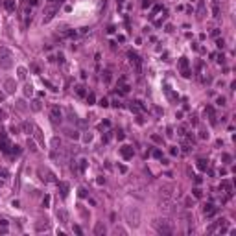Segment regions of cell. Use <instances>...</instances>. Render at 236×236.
I'll return each instance as SVG.
<instances>
[{
    "label": "cell",
    "mask_w": 236,
    "mask_h": 236,
    "mask_svg": "<svg viewBox=\"0 0 236 236\" xmlns=\"http://www.w3.org/2000/svg\"><path fill=\"white\" fill-rule=\"evenodd\" d=\"M30 4H32V6H37V4H39V0H30Z\"/></svg>",
    "instance_id": "obj_43"
},
{
    "label": "cell",
    "mask_w": 236,
    "mask_h": 236,
    "mask_svg": "<svg viewBox=\"0 0 236 236\" xmlns=\"http://www.w3.org/2000/svg\"><path fill=\"white\" fill-rule=\"evenodd\" d=\"M116 2H118V4H122V2H124V0H116Z\"/></svg>",
    "instance_id": "obj_44"
},
{
    "label": "cell",
    "mask_w": 236,
    "mask_h": 236,
    "mask_svg": "<svg viewBox=\"0 0 236 236\" xmlns=\"http://www.w3.org/2000/svg\"><path fill=\"white\" fill-rule=\"evenodd\" d=\"M57 61H59V63H63V61H65V55H63V54H59V55H57Z\"/></svg>",
    "instance_id": "obj_38"
},
{
    "label": "cell",
    "mask_w": 236,
    "mask_h": 236,
    "mask_svg": "<svg viewBox=\"0 0 236 236\" xmlns=\"http://www.w3.org/2000/svg\"><path fill=\"white\" fill-rule=\"evenodd\" d=\"M113 105H114V107H116V109H120V107H122V103H120V102H118V100H116V102H113Z\"/></svg>",
    "instance_id": "obj_39"
},
{
    "label": "cell",
    "mask_w": 236,
    "mask_h": 236,
    "mask_svg": "<svg viewBox=\"0 0 236 236\" xmlns=\"http://www.w3.org/2000/svg\"><path fill=\"white\" fill-rule=\"evenodd\" d=\"M9 148H11V144H9V140H8V137H6V133H4V131H0V149H2L4 153H9Z\"/></svg>",
    "instance_id": "obj_1"
},
{
    "label": "cell",
    "mask_w": 236,
    "mask_h": 236,
    "mask_svg": "<svg viewBox=\"0 0 236 236\" xmlns=\"http://www.w3.org/2000/svg\"><path fill=\"white\" fill-rule=\"evenodd\" d=\"M100 105H102V107H109V100H107V98H102V100H100Z\"/></svg>",
    "instance_id": "obj_30"
},
{
    "label": "cell",
    "mask_w": 236,
    "mask_h": 236,
    "mask_svg": "<svg viewBox=\"0 0 236 236\" xmlns=\"http://www.w3.org/2000/svg\"><path fill=\"white\" fill-rule=\"evenodd\" d=\"M116 137H118V140H124V138H125V135H124L122 131H118V135H116Z\"/></svg>",
    "instance_id": "obj_36"
},
{
    "label": "cell",
    "mask_w": 236,
    "mask_h": 236,
    "mask_svg": "<svg viewBox=\"0 0 236 236\" xmlns=\"http://www.w3.org/2000/svg\"><path fill=\"white\" fill-rule=\"evenodd\" d=\"M102 77H103V81H105V83H109V81H111V72H109V70H105Z\"/></svg>",
    "instance_id": "obj_19"
},
{
    "label": "cell",
    "mask_w": 236,
    "mask_h": 236,
    "mask_svg": "<svg viewBox=\"0 0 236 236\" xmlns=\"http://www.w3.org/2000/svg\"><path fill=\"white\" fill-rule=\"evenodd\" d=\"M80 170H81V172H85V170H87V161H85V159H81V161H80Z\"/></svg>",
    "instance_id": "obj_26"
},
{
    "label": "cell",
    "mask_w": 236,
    "mask_h": 236,
    "mask_svg": "<svg viewBox=\"0 0 236 236\" xmlns=\"http://www.w3.org/2000/svg\"><path fill=\"white\" fill-rule=\"evenodd\" d=\"M57 218H61V223H66V221H68V218H66V212H65L63 208H59V210H57Z\"/></svg>",
    "instance_id": "obj_14"
},
{
    "label": "cell",
    "mask_w": 236,
    "mask_h": 236,
    "mask_svg": "<svg viewBox=\"0 0 236 236\" xmlns=\"http://www.w3.org/2000/svg\"><path fill=\"white\" fill-rule=\"evenodd\" d=\"M129 109H131L133 113H140V111H146V105H144L142 102H131Z\"/></svg>",
    "instance_id": "obj_6"
},
{
    "label": "cell",
    "mask_w": 236,
    "mask_h": 236,
    "mask_svg": "<svg viewBox=\"0 0 236 236\" xmlns=\"http://www.w3.org/2000/svg\"><path fill=\"white\" fill-rule=\"evenodd\" d=\"M192 194H194V197H201V196H203V190H201V188H194Z\"/></svg>",
    "instance_id": "obj_23"
},
{
    "label": "cell",
    "mask_w": 236,
    "mask_h": 236,
    "mask_svg": "<svg viewBox=\"0 0 236 236\" xmlns=\"http://www.w3.org/2000/svg\"><path fill=\"white\" fill-rule=\"evenodd\" d=\"M59 188H61V196L66 197V196H68V185H66V183H59Z\"/></svg>",
    "instance_id": "obj_13"
},
{
    "label": "cell",
    "mask_w": 236,
    "mask_h": 236,
    "mask_svg": "<svg viewBox=\"0 0 236 236\" xmlns=\"http://www.w3.org/2000/svg\"><path fill=\"white\" fill-rule=\"evenodd\" d=\"M17 72H19V77H20V80H24V77H26V68H24V66H20Z\"/></svg>",
    "instance_id": "obj_21"
},
{
    "label": "cell",
    "mask_w": 236,
    "mask_h": 236,
    "mask_svg": "<svg viewBox=\"0 0 236 236\" xmlns=\"http://www.w3.org/2000/svg\"><path fill=\"white\" fill-rule=\"evenodd\" d=\"M52 118L57 122V120H61V109L59 107H52Z\"/></svg>",
    "instance_id": "obj_10"
},
{
    "label": "cell",
    "mask_w": 236,
    "mask_h": 236,
    "mask_svg": "<svg viewBox=\"0 0 236 236\" xmlns=\"http://www.w3.org/2000/svg\"><path fill=\"white\" fill-rule=\"evenodd\" d=\"M94 102H96V96H94V94H92V92H91V94H89V96H87V103H89V105H92V103H94Z\"/></svg>",
    "instance_id": "obj_22"
},
{
    "label": "cell",
    "mask_w": 236,
    "mask_h": 236,
    "mask_svg": "<svg viewBox=\"0 0 236 236\" xmlns=\"http://www.w3.org/2000/svg\"><path fill=\"white\" fill-rule=\"evenodd\" d=\"M155 227H157V230L162 232V234H170V232H172V229H170L164 221H162V223H161V221H157V223H155Z\"/></svg>",
    "instance_id": "obj_7"
},
{
    "label": "cell",
    "mask_w": 236,
    "mask_h": 236,
    "mask_svg": "<svg viewBox=\"0 0 236 236\" xmlns=\"http://www.w3.org/2000/svg\"><path fill=\"white\" fill-rule=\"evenodd\" d=\"M212 17L214 19L219 17V0H212Z\"/></svg>",
    "instance_id": "obj_8"
},
{
    "label": "cell",
    "mask_w": 236,
    "mask_h": 236,
    "mask_svg": "<svg viewBox=\"0 0 236 236\" xmlns=\"http://www.w3.org/2000/svg\"><path fill=\"white\" fill-rule=\"evenodd\" d=\"M80 196L85 197V196H87V190H85V188H80Z\"/></svg>",
    "instance_id": "obj_37"
},
{
    "label": "cell",
    "mask_w": 236,
    "mask_h": 236,
    "mask_svg": "<svg viewBox=\"0 0 236 236\" xmlns=\"http://www.w3.org/2000/svg\"><path fill=\"white\" fill-rule=\"evenodd\" d=\"M166 137H174V129H172V127L166 129Z\"/></svg>",
    "instance_id": "obj_35"
},
{
    "label": "cell",
    "mask_w": 236,
    "mask_h": 236,
    "mask_svg": "<svg viewBox=\"0 0 236 236\" xmlns=\"http://www.w3.org/2000/svg\"><path fill=\"white\" fill-rule=\"evenodd\" d=\"M179 68H181V72L188 70V59L186 57H179Z\"/></svg>",
    "instance_id": "obj_9"
},
{
    "label": "cell",
    "mask_w": 236,
    "mask_h": 236,
    "mask_svg": "<svg viewBox=\"0 0 236 236\" xmlns=\"http://www.w3.org/2000/svg\"><path fill=\"white\" fill-rule=\"evenodd\" d=\"M55 13H57V6H50V8L46 9V13H44V22H50Z\"/></svg>",
    "instance_id": "obj_4"
},
{
    "label": "cell",
    "mask_w": 236,
    "mask_h": 236,
    "mask_svg": "<svg viewBox=\"0 0 236 236\" xmlns=\"http://www.w3.org/2000/svg\"><path fill=\"white\" fill-rule=\"evenodd\" d=\"M153 157H155V159H161V157H162V151H161V149H155V151H153Z\"/></svg>",
    "instance_id": "obj_28"
},
{
    "label": "cell",
    "mask_w": 236,
    "mask_h": 236,
    "mask_svg": "<svg viewBox=\"0 0 236 236\" xmlns=\"http://www.w3.org/2000/svg\"><path fill=\"white\" fill-rule=\"evenodd\" d=\"M164 20H166V11H162V17H161L159 20H155V26H161V24H162Z\"/></svg>",
    "instance_id": "obj_20"
},
{
    "label": "cell",
    "mask_w": 236,
    "mask_h": 236,
    "mask_svg": "<svg viewBox=\"0 0 236 236\" xmlns=\"http://www.w3.org/2000/svg\"><path fill=\"white\" fill-rule=\"evenodd\" d=\"M4 8L8 11H15V0H6L4 2Z\"/></svg>",
    "instance_id": "obj_12"
},
{
    "label": "cell",
    "mask_w": 236,
    "mask_h": 236,
    "mask_svg": "<svg viewBox=\"0 0 236 236\" xmlns=\"http://www.w3.org/2000/svg\"><path fill=\"white\" fill-rule=\"evenodd\" d=\"M203 13H205V2H203V0H199V6H197V17L201 19V17H203Z\"/></svg>",
    "instance_id": "obj_15"
},
{
    "label": "cell",
    "mask_w": 236,
    "mask_h": 236,
    "mask_svg": "<svg viewBox=\"0 0 236 236\" xmlns=\"http://www.w3.org/2000/svg\"><path fill=\"white\" fill-rule=\"evenodd\" d=\"M0 57H9V50L8 48H0Z\"/></svg>",
    "instance_id": "obj_24"
},
{
    "label": "cell",
    "mask_w": 236,
    "mask_h": 236,
    "mask_svg": "<svg viewBox=\"0 0 236 236\" xmlns=\"http://www.w3.org/2000/svg\"><path fill=\"white\" fill-rule=\"evenodd\" d=\"M120 155L124 157V159H133V155H135V149H133V146H122L120 148Z\"/></svg>",
    "instance_id": "obj_2"
},
{
    "label": "cell",
    "mask_w": 236,
    "mask_h": 236,
    "mask_svg": "<svg viewBox=\"0 0 236 236\" xmlns=\"http://www.w3.org/2000/svg\"><path fill=\"white\" fill-rule=\"evenodd\" d=\"M127 55H129L131 63H133L135 66H137V70H140V57H138V55H137V54H135L133 50H129V52H127Z\"/></svg>",
    "instance_id": "obj_5"
},
{
    "label": "cell",
    "mask_w": 236,
    "mask_h": 236,
    "mask_svg": "<svg viewBox=\"0 0 236 236\" xmlns=\"http://www.w3.org/2000/svg\"><path fill=\"white\" fill-rule=\"evenodd\" d=\"M76 94H77V96H85V87H83V85H77V87H76Z\"/></svg>",
    "instance_id": "obj_18"
},
{
    "label": "cell",
    "mask_w": 236,
    "mask_h": 236,
    "mask_svg": "<svg viewBox=\"0 0 236 236\" xmlns=\"http://www.w3.org/2000/svg\"><path fill=\"white\" fill-rule=\"evenodd\" d=\"M76 35H77L76 30H66V32H63V37H68V39H72V37H76Z\"/></svg>",
    "instance_id": "obj_16"
},
{
    "label": "cell",
    "mask_w": 236,
    "mask_h": 236,
    "mask_svg": "<svg viewBox=\"0 0 236 236\" xmlns=\"http://www.w3.org/2000/svg\"><path fill=\"white\" fill-rule=\"evenodd\" d=\"M48 205H50V196H44V199H43V207L46 208Z\"/></svg>",
    "instance_id": "obj_31"
},
{
    "label": "cell",
    "mask_w": 236,
    "mask_h": 236,
    "mask_svg": "<svg viewBox=\"0 0 236 236\" xmlns=\"http://www.w3.org/2000/svg\"><path fill=\"white\" fill-rule=\"evenodd\" d=\"M28 144H30V148H32V151H35V149H37V148H35V144H33L32 140H28Z\"/></svg>",
    "instance_id": "obj_41"
},
{
    "label": "cell",
    "mask_w": 236,
    "mask_h": 236,
    "mask_svg": "<svg viewBox=\"0 0 236 236\" xmlns=\"http://www.w3.org/2000/svg\"><path fill=\"white\" fill-rule=\"evenodd\" d=\"M74 232H77V234H81V227H77V225H76V227H74Z\"/></svg>",
    "instance_id": "obj_42"
},
{
    "label": "cell",
    "mask_w": 236,
    "mask_h": 236,
    "mask_svg": "<svg viewBox=\"0 0 236 236\" xmlns=\"http://www.w3.org/2000/svg\"><path fill=\"white\" fill-rule=\"evenodd\" d=\"M2 100H4V96H0V102H2Z\"/></svg>",
    "instance_id": "obj_45"
},
{
    "label": "cell",
    "mask_w": 236,
    "mask_h": 236,
    "mask_svg": "<svg viewBox=\"0 0 236 236\" xmlns=\"http://www.w3.org/2000/svg\"><path fill=\"white\" fill-rule=\"evenodd\" d=\"M70 138H80V135H77V131H66Z\"/></svg>",
    "instance_id": "obj_27"
},
{
    "label": "cell",
    "mask_w": 236,
    "mask_h": 236,
    "mask_svg": "<svg viewBox=\"0 0 236 236\" xmlns=\"http://www.w3.org/2000/svg\"><path fill=\"white\" fill-rule=\"evenodd\" d=\"M190 122H192V125H196V124H197V116H192Z\"/></svg>",
    "instance_id": "obj_40"
},
{
    "label": "cell",
    "mask_w": 236,
    "mask_h": 236,
    "mask_svg": "<svg viewBox=\"0 0 236 236\" xmlns=\"http://www.w3.org/2000/svg\"><path fill=\"white\" fill-rule=\"evenodd\" d=\"M32 109H33V111H39V109H41L39 102H33V103H32Z\"/></svg>",
    "instance_id": "obj_32"
},
{
    "label": "cell",
    "mask_w": 236,
    "mask_h": 236,
    "mask_svg": "<svg viewBox=\"0 0 236 236\" xmlns=\"http://www.w3.org/2000/svg\"><path fill=\"white\" fill-rule=\"evenodd\" d=\"M94 232H96V234H103V232H105V227H103L102 223H96V227H94Z\"/></svg>",
    "instance_id": "obj_17"
},
{
    "label": "cell",
    "mask_w": 236,
    "mask_h": 236,
    "mask_svg": "<svg viewBox=\"0 0 236 236\" xmlns=\"http://www.w3.org/2000/svg\"><path fill=\"white\" fill-rule=\"evenodd\" d=\"M218 63H219V65H223V63H225V57H223V54H221V55H218Z\"/></svg>",
    "instance_id": "obj_33"
},
{
    "label": "cell",
    "mask_w": 236,
    "mask_h": 236,
    "mask_svg": "<svg viewBox=\"0 0 236 236\" xmlns=\"http://www.w3.org/2000/svg\"><path fill=\"white\" fill-rule=\"evenodd\" d=\"M216 103H218V105H225V98H223V96H221V98H218V102H216Z\"/></svg>",
    "instance_id": "obj_34"
},
{
    "label": "cell",
    "mask_w": 236,
    "mask_h": 236,
    "mask_svg": "<svg viewBox=\"0 0 236 236\" xmlns=\"http://www.w3.org/2000/svg\"><path fill=\"white\" fill-rule=\"evenodd\" d=\"M203 212H205V216L210 218V216H216V214H218V208H216L212 203H207V205L203 207Z\"/></svg>",
    "instance_id": "obj_3"
},
{
    "label": "cell",
    "mask_w": 236,
    "mask_h": 236,
    "mask_svg": "<svg viewBox=\"0 0 236 236\" xmlns=\"http://www.w3.org/2000/svg\"><path fill=\"white\" fill-rule=\"evenodd\" d=\"M6 89H8V92H13V81L11 80L6 81Z\"/></svg>",
    "instance_id": "obj_25"
},
{
    "label": "cell",
    "mask_w": 236,
    "mask_h": 236,
    "mask_svg": "<svg viewBox=\"0 0 236 236\" xmlns=\"http://www.w3.org/2000/svg\"><path fill=\"white\" fill-rule=\"evenodd\" d=\"M197 168H199L201 172L208 170V161H205V159H199V161H197Z\"/></svg>",
    "instance_id": "obj_11"
},
{
    "label": "cell",
    "mask_w": 236,
    "mask_h": 236,
    "mask_svg": "<svg viewBox=\"0 0 236 236\" xmlns=\"http://www.w3.org/2000/svg\"><path fill=\"white\" fill-rule=\"evenodd\" d=\"M216 46H218V48L221 50V48L225 46V41H223V39H218V41H216Z\"/></svg>",
    "instance_id": "obj_29"
}]
</instances>
